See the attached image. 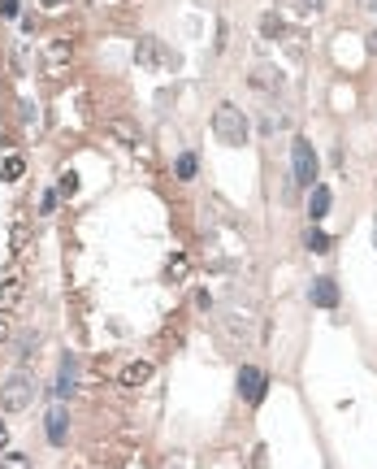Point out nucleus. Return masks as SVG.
I'll return each mask as SVG.
<instances>
[{"label": "nucleus", "instance_id": "1", "mask_svg": "<svg viewBox=\"0 0 377 469\" xmlns=\"http://www.w3.org/2000/svg\"><path fill=\"white\" fill-rule=\"evenodd\" d=\"M212 131H217V139L230 143V148L247 143V118H243V109H239V104H230V100H222L217 109H212Z\"/></svg>", "mask_w": 377, "mask_h": 469}, {"label": "nucleus", "instance_id": "2", "mask_svg": "<svg viewBox=\"0 0 377 469\" xmlns=\"http://www.w3.org/2000/svg\"><path fill=\"white\" fill-rule=\"evenodd\" d=\"M31 395H35L31 374H14L5 387H0V408H5V413H22V408L31 404Z\"/></svg>", "mask_w": 377, "mask_h": 469}, {"label": "nucleus", "instance_id": "3", "mask_svg": "<svg viewBox=\"0 0 377 469\" xmlns=\"http://www.w3.org/2000/svg\"><path fill=\"white\" fill-rule=\"evenodd\" d=\"M291 166H295V183H299V187H316V152H312L308 139H295Z\"/></svg>", "mask_w": 377, "mask_h": 469}, {"label": "nucleus", "instance_id": "4", "mask_svg": "<svg viewBox=\"0 0 377 469\" xmlns=\"http://www.w3.org/2000/svg\"><path fill=\"white\" fill-rule=\"evenodd\" d=\"M264 387H269V374L264 370H256V365H243V370H239V395L247 404H260L264 400Z\"/></svg>", "mask_w": 377, "mask_h": 469}, {"label": "nucleus", "instance_id": "5", "mask_svg": "<svg viewBox=\"0 0 377 469\" xmlns=\"http://www.w3.org/2000/svg\"><path fill=\"white\" fill-rule=\"evenodd\" d=\"M135 61L148 66V70H156V66H170V52H165V44H160V39L143 35V39L135 44Z\"/></svg>", "mask_w": 377, "mask_h": 469}, {"label": "nucleus", "instance_id": "6", "mask_svg": "<svg viewBox=\"0 0 377 469\" xmlns=\"http://www.w3.org/2000/svg\"><path fill=\"white\" fill-rule=\"evenodd\" d=\"M118 383H122V387H148V383H152V365H148V360H126L122 374H118Z\"/></svg>", "mask_w": 377, "mask_h": 469}, {"label": "nucleus", "instance_id": "7", "mask_svg": "<svg viewBox=\"0 0 377 469\" xmlns=\"http://www.w3.org/2000/svg\"><path fill=\"white\" fill-rule=\"evenodd\" d=\"M308 296H312L316 308H334V304H339V287H334V278H312Z\"/></svg>", "mask_w": 377, "mask_h": 469}, {"label": "nucleus", "instance_id": "8", "mask_svg": "<svg viewBox=\"0 0 377 469\" xmlns=\"http://www.w3.org/2000/svg\"><path fill=\"white\" fill-rule=\"evenodd\" d=\"M66 430H70V417H66V408L61 404H52L48 408V443H66Z\"/></svg>", "mask_w": 377, "mask_h": 469}, {"label": "nucleus", "instance_id": "9", "mask_svg": "<svg viewBox=\"0 0 377 469\" xmlns=\"http://www.w3.org/2000/svg\"><path fill=\"white\" fill-rule=\"evenodd\" d=\"M22 296H26V283H22V278H5V283H0V313L18 308Z\"/></svg>", "mask_w": 377, "mask_h": 469}, {"label": "nucleus", "instance_id": "10", "mask_svg": "<svg viewBox=\"0 0 377 469\" xmlns=\"http://www.w3.org/2000/svg\"><path fill=\"white\" fill-rule=\"evenodd\" d=\"M43 57H48L52 66H66V61L74 57V44H70V39H48V48H43Z\"/></svg>", "mask_w": 377, "mask_h": 469}, {"label": "nucleus", "instance_id": "11", "mask_svg": "<svg viewBox=\"0 0 377 469\" xmlns=\"http://www.w3.org/2000/svg\"><path fill=\"white\" fill-rule=\"evenodd\" d=\"M330 200H334V196H330L326 187H312V200H308V218H312V222H316V218H326V213H330Z\"/></svg>", "mask_w": 377, "mask_h": 469}, {"label": "nucleus", "instance_id": "12", "mask_svg": "<svg viewBox=\"0 0 377 469\" xmlns=\"http://www.w3.org/2000/svg\"><path fill=\"white\" fill-rule=\"evenodd\" d=\"M109 131H113V139L118 143H126V148H139V131L126 122V118H118V122H109Z\"/></svg>", "mask_w": 377, "mask_h": 469}, {"label": "nucleus", "instance_id": "13", "mask_svg": "<svg viewBox=\"0 0 377 469\" xmlns=\"http://www.w3.org/2000/svg\"><path fill=\"white\" fill-rule=\"evenodd\" d=\"M252 83L264 87V91H278V87H282V74H274L269 66H256V70H252Z\"/></svg>", "mask_w": 377, "mask_h": 469}, {"label": "nucleus", "instance_id": "14", "mask_svg": "<svg viewBox=\"0 0 377 469\" xmlns=\"http://www.w3.org/2000/svg\"><path fill=\"white\" fill-rule=\"evenodd\" d=\"M304 243H308V252H330V235L321 231V226H308V235H304Z\"/></svg>", "mask_w": 377, "mask_h": 469}, {"label": "nucleus", "instance_id": "15", "mask_svg": "<svg viewBox=\"0 0 377 469\" xmlns=\"http://www.w3.org/2000/svg\"><path fill=\"white\" fill-rule=\"evenodd\" d=\"M22 170H26L22 156H5V170H0V178H5V183H18V178H22Z\"/></svg>", "mask_w": 377, "mask_h": 469}, {"label": "nucleus", "instance_id": "16", "mask_svg": "<svg viewBox=\"0 0 377 469\" xmlns=\"http://www.w3.org/2000/svg\"><path fill=\"white\" fill-rule=\"evenodd\" d=\"M195 170H200L195 152H182V156H178V166H174V174H178V178H195Z\"/></svg>", "mask_w": 377, "mask_h": 469}, {"label": "nucleus", "instance_id": "17", "mask_svg": "<svg viewBox=\"0 0 377 469\" xmlns=\"http://www.w3.org/2000/svg\"><path fill=\"white\" fill-rule=\"evenodd\" d=\"M70 387H74V360L66 356L61 360V378H57V395H70Z\"/></svg>", "mask_w": 377, "mask_h": 469}, {"label": "nucleus", "instance_id": "18", "mask_svg": "<svg viewBox=\"0 0 377 469\" xmlns=\"http://www.w3.org/2000/svg\"><path fill=\"white\" fill-rule=\"evenodd\" d=\"M260 31H264L269 39H274V35H282V18H278V14H264V18H260Z\"/></svg>", "mask_w": 377, "mask_h": 469}, {"label": "nucleus", "instance_id": "19", "mask_svg": "<svg viewBox=\"0 0 377 469\" xmlns=\"http://www.w3.org/2000/svg\"><path fill=\"white\" fill-rule=\"evenodd\" d=\"M74 191H78V174L70 170V174H61V178H57V196H74Z\"/></svg>", "mask_w": 377, "mask_h": 469}, {"label": "nucleus", "instance_id": "20", "mask_svg": "<svg viewBox=\"0 0 377 469\" xmlns=\"http://www.w3.org/2000/svg\"><path fill=\"white\" fill-rule=\"evenodd\" d=\"M170 278H187V252H174L170 256Z\"/></svg>", "mask_w": 377, "mask_h": 469}, {"label": "nucleus", "instance_id": "21", "mask_svg": "<svg viewBox=\"0 0 377 469\" xmlns=\"http://www.w3.org/2000/svg\"><path fill=\"white\" fill-rule=\"evenodd\" d=\"M0 469H31V460H26L22 452H9L5 460H0Z\"/></svg>", "mask_w": 377, "mask_h": 469}, {"label": "nucleus", "instance_id": "22", "mask_svg": "<svg viewBox=\"0 0 377 469\" xmlns=\"http://www.w3.org/2000/svg\"><path fill=\"white\" fill-rule=\"evenodd\" d=\"M26 239H31V231H26V226H14V239H9V252H22V248H26Z\"/></svg>", "mask_w": 377, "mask_h": 469}, {"label": "nucleus", "instance_id": "23", "mask_svg": "<svg viewBox=\"0 0 377 469\" xmlns=\"http://www.w3.org/2000/svg\"><path fill=\"white\" fill-rule=\"evenodd\" d=\"M0 14H9V18H14V14H18V0H0Z\"/></svg>", "mask_w": 377, "mask_h": 469}, {"label": "nucleus", "instance_id": "24", "mask_svg": "<svg viewBox=\"0 0 377 469\" xmlns=\"http://www.w3.org/2000/svg\"><path fill=\"white\" fill-rule=\"evenodd\" d=\"M39 5H43V9H61V5H66V0H39Z\"/></svg>", "mask_w": 377, "mask_h": 469}, {"label": "nucleus", "instance_id": "25", "mask_svg": "<svg viewBox=\"0 0 377 469\" xmlns=\"http://www.w3.org/2000/svg\"><path fill=\"white\" fill-rule=\"evenodd\" d=\"M5 339H9V322H5V318H0V343H5Z\"/></svg>", "mask_w": 377, "mask_h": 469}, {"label": "nucleus", "instance_id": "26", "mask_svg": "<svg viewBox=\"0 0 377 469\" xmlns=\"http://www.w3.org/2000/svg\"><path fill=\"white\" fill-rule=\"evenodd\" d=\"M9 443V430H5V422H0V448H5Z\"/></svg>", "mask_w": 377, "mask_h": 469}, {"label": "nucleus", "instance_id": "27", "mask_svg": "<svg viewBox=\"0 0 377 469\" xmlns=\"http://www.w3.org/2000/svg\"><path fill=\"white\" fill-rule=\"evenodd\" d=\"M95 5H118V0H95Z\"/></svg>", "mask_w": 377, "mask_h": 469}]
</instances>
